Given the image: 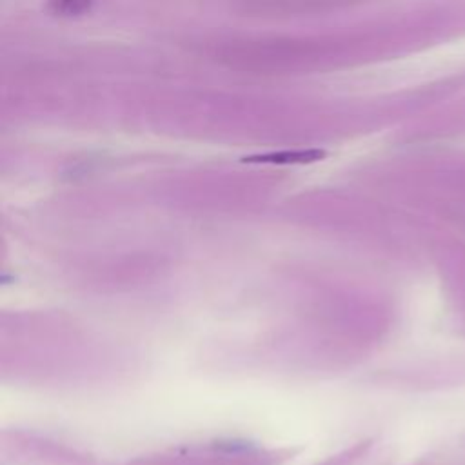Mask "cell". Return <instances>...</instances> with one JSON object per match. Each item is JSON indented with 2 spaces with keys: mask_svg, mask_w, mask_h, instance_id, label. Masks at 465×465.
Returning <instances> with one entry per match:
<instances>
[{
  "mask_svg": "<svg viewBox=\"0 0 465 465\" xmlns=\"http://www.w3.org/2000/svg\"><path fill=\"white\" fill-rule=\"evenodd\" d=\"M349 0H242L243 9L252 15L263 16H289V15H309L336 9L345 5Z\"/></svg>",
  "mask_w": 465,
  "mask_h": 465,
  "instance_id": "obj_2",
  "label": "cell"
},
{
  "mask_svg": "<svg viewBox=\"0 0 465 465\" xmlns=\"http://www.w3.org/2000/svg\"><path fill=\"white\" fill-rule=\"evenodd\" d=\"M323 156H325V151H322V149H294V151H272V153L245 156L243 162L289 165V163H311Z\"/></svg>",
  "mask_w": 465,
  "mask_h": 465,
  "instance_id": "obj_3",
  "label": "cell"
},
{
  "mask_svg": "<svg viewBox=\"0 0 465 465\" xmlns=\"http://www.w3.org/2000/svg\"><path fill=\"white\" fill-rule=\"evenodd\" d=\"M323 54V44L305 38H234L220 42L213 56L234 71L283 73L303 67Z\"/></svg>",
  "mask_w": 465,
  "mask_h": 465,
  "instance_id": "obj_1",
  "label": "cell"
},
{
  "mask_svg": "<svg viewBox=\"0 0 465 465\" xmlns=\"http://www.w3.org/2000/svg\"><path fill=\"white\" fill-rule=\"evenodd\" d=\"M96 0H47V9L54 16L76 18L87 15L94 7Z\"/></svg>",
  "mask_w": 465,
  "mask_h": 465,
  "instance_id": "obj_4",
  "label": "cell"
}]
</instances>
